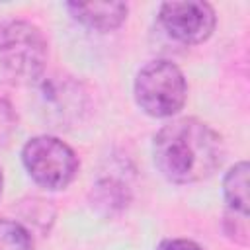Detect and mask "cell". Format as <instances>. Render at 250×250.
<instances>
[{"mask_svg": "<svg viewBox=\"0 0 250 250\" xmlns=\"http://www.w3.org/2000/svg\"><path fill=\"white\" fill-rule=\"evenodd\" d=\"M156 170L174 184H195L211 178L223 158V137L195 117H180L158 129L152 141Z\"/></svg>", "mask_w": 250, "mask_h": 250, "instance_id": "6da1fadb", "label": "cell"}, {"mask_svg": "<svg viewBox=\"0 0 250 250\" xmlns=\"http://www.w3.org/2000/svg\"><path fill=\"white\" fill-rule=\"evenodd\" d=\"M2 188H4V174H2V168H0V197H2Z\"/></svg>", "mask_w": 250, "mask_h": 250, "instance_id": "4fadbf2b", "label": "cell"}, {"mask_svg": "<svg viewBox=\"0 0 250 250\" xmlns=\"http://www.w3.org/2000/svg\"><path fill=\"white\" fill-rule=\"evenodd\" d=\"M248 172L250 166L246 160L236 162L229 168L223 178V195L229 203V209L240 215H248Z\"/></svg>", "mask_w": 250, "mask_h": 250, "instance_id": "ba28073f", "label": "cell"}, {"mask_svg": "<svg viewBox=\"0 0 250 250\" xmlns=\"http://www.w3.org/2000/svg\"><path fill=\"white\" fill-rule=\"evenodd\" d=\"M129 201L127 186H123L117 180H102L94 186L92 189V203L96 205L98 211L105 215H113L121 211Z\"/></svg>", "mask_w": 250, "mask_h": 250, "instance_id": "9c48e42d", "label": "cell"}, {"mask_svg": "<svg viewBox=\"0 0 250 250\" xmlns=\"http://www.w3.org/2000/svg\"><path fill=\"white\" fill-rule=\"evenodd\" d=\"M49 45L43 31L25 20L0 23V82L29 86L45 72Z\"/></svg>", "mask_w": 250, "mask_h": 250, "instance_id": "7a4b0ae2", "label": "cell"}, {"mask_svg": "<svg viewBox=\"0 0 250 250\" xmlns=\"http://www.w3.org/2000/svg\"><path fill=\"white\" fill-rule=\"evenodd\" d=\"M39 94L41 109L45 111L47 121L57 127L78 121L86 107V94L82 86L66 76H53L51 80L41 82Z\"/></svg>", "mask_w": 250, "mask_h": 250, "instance_id": "8992f818", "label": "cell"}, {"mask_svg": "<svg viewBox=\"0 0 250 250\" xmlns=\"http://www.w3.org/2000/svg\"><path fill=\"white\" fill-rule=\"evenodd\" d=\"M21 162L29 178L47 189H64L78 174L76 152L59 137L37 135L21 148Z\"/></svg>", "mask_w": 250, "mask_h": 250, "instance_id": "277c9868", "label": "cell"}, {"mask_svg": "<svg viewBox=\"0 0 250 250\" xmlns=\"http://www.w3.org/2000/svg\"><path fill=\"white\" fill-rule=\"evenodd\" d=\"M156 250H203V248L188 238H166L156 246Z\"/></svg>", "mask_w": 250, "mask_h": 250, "instance_id": "7c38bea8", "label": "cell"}, {"mask_svg": "<svg viewBox=\"0 0 250 250\" xmlns=\"http://www.w3.org/2000/svg\"><path fill=\"white\" fill-rule=\"evenodd\" d=\"M0 250H33V238L21 223L0 219Z\"/></svg>", "mask_w": 250, "mask_h": 250, "instance_id": "30bf717a", "label": "cell"}, {"mask_svg": "<svg viewBox=\"0 0 250 250\" xmlns=\"http://www.w3.org/2000/svg\"><path fill=\"white\" fill-rule=\"evenodd\" d=\"M66 10L82 25L107 33L121 27L127 20L129 6L125 2H68Z\"/></svg>", "mask_w": 250, "mask_h": 250, "instance_id": "52a82bcc", "label": "cell"}, {"mask_svg": "<svg viewBox=\"0 0 250 250\" xmlns=\"http://www.w3.org/2000/svg\"><path fill=\"white\" fill-rule=\"evenodd\" d=\"M133 96L141 111L150 117L176 115L188 98V82L178 64L166 59L143 64L133 82Z\"/></svg>", "mask_w": 250, "mask_h": 250, "instance_id": "3957f363", "label": "cell"}, {"mask_svg": "<svg viewBox=\"0 0 250 250\" xmlns=\"http://www.w3.org/2000/svg\"><path fill=\"white\" fill-rule=\"evenodd\" d=\"M16 127H18V115L14 107L0 98V143L8 141L10 135L16 131Z\"/></svg>", "mask_w": 250, "mask_h": 250, "instance_id": "8fae6325", "label": "cell"}, {"mask_svg": "<svg viewBox=\"0 0 250 250\" xmlns=\"http://www.w3.org/2000/svg\"><path fill=\"white\" fill-rule=\"evenodd\" d=\"M162 29L184 45H199L213 35L217 16L207 2H164L158 10Z\"/></svg>", "mask_w": 250, "mask_h": 250, "instance_id": "5b68a950", "label": "cell"}]
</instances>
